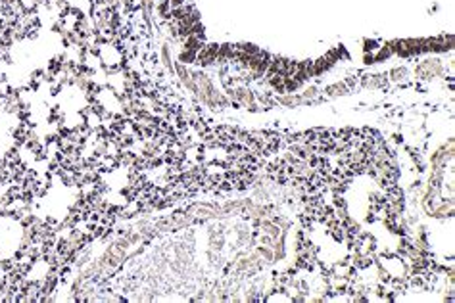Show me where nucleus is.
<instances>
[{
	"label": "nucleus",
	"mask_w": 455,
	"mask_h": 303,
	"mask_svg": "<svg viewBox=\"0 0 455 303\" xmlns=\"http://www.w3.org/2000/svg\"><path fill=\"white\" fill-rule=\"evenodd\" d=\"M179 60H181L183 64H192V62H196V52H192V50H185V52H181Z\"/></svg>",
	"instance_id": "nucleus-1"
}]
</instances>
